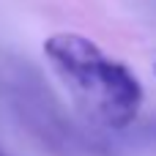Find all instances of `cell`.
Listing matches in <instances>:
<instances>
[{"label": "cell", "mask_w": 156, "mask_h": 156, "mask_svg": "<svg viewBox=\"0 0 156 156\" xmlns=\"http://www.w3.org/2000/svg\"><path fill=\"white\" fill-rule=\"evenodd\" d=\"M154 74H156V66H154Z\"/></svg>", "instance_id": "3957f363"}, {"label": "cell", "mask_w": 156, "mask_h": 156, "mask_svg": "<svg viewBox=\"0 0 156 156\" xmlns=\"http://www.w3.org/2000/svg\"><path fill=\"white\" fill-rule=\"evenodd\" d=\"M0 156H8V154H3V151H0Z\"/></svg>", "instance_id": "7a4b0ae2"}, {"label": "cell", "mask_w": 156, "mask_h": 156, "mask_svg": "<svg viewBox=\"0 0 156 156\" xmlns=\"http://www.w3.org/2000/svg\"><path fill=\"white\" fill-rule=\"evenodd\" d=\"M44 55L77 110L104 129H126L143 104L137 74L82 33H52Z\"/></svg>", "instance_id": "6da1fadb"}]
</instances>
